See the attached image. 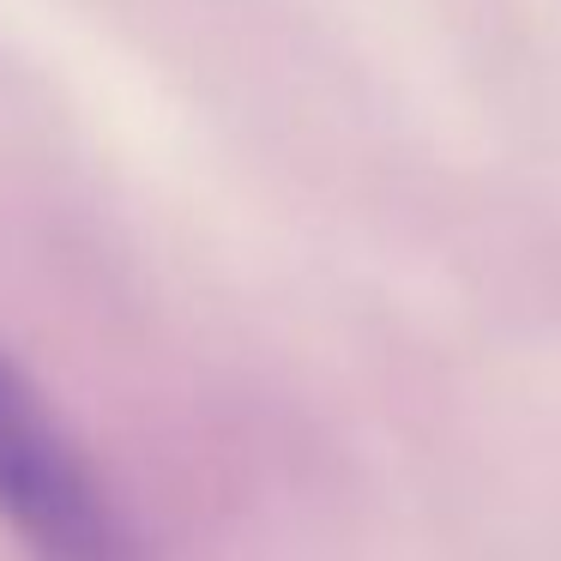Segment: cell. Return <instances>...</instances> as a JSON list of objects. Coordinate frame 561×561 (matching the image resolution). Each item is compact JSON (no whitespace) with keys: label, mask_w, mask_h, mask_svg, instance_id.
Here are the masks:
<instances>
[{"label":"cell","mask_w":561,"mask_h":561,"mask_svg":"<svg viewBox=\"0 0 561 561\" xmlns=\"http://www.w3.org/2000/svg\"><path fill=\"white\" fill-rule=\"evenodd\" d=\"M0 519L31 561H146L43 387L0 351Z\"/></svg>","instance_id":"obj_1"}]
</instances>
